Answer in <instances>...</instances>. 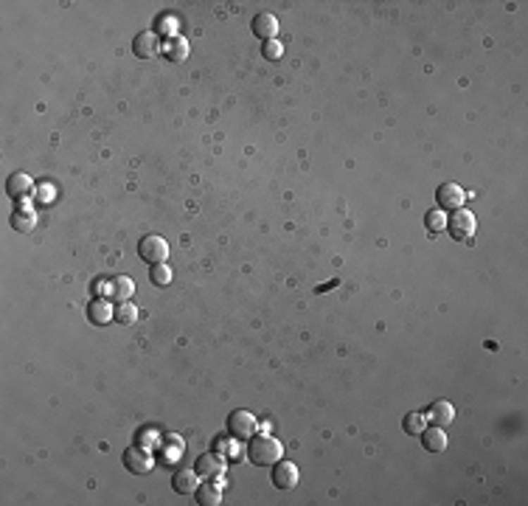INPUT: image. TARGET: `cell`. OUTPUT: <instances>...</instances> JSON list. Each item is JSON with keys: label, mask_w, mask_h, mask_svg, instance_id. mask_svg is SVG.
<instances>
[{"label": "cell", "mask_w": 528, "mask_h": 506, "mask_svg": "<svg viewBox=\"0 0 528 506\" xmlns=\"http://www.w3.org/2000/svg\"><path fill=\"white\" fill-rule=\"evenodd\" d=\"M281 456H284V448H281V442L275 436H270V433H253L248 439V459L256 467H272Z\"/></svg>", "instance_id": "obj_1"}, {"label": "cell", "mask_w": 528, "mask_h": 506, "mask_svg": "<svg viewBox=\"0 0 528 506\" xmlns=\"http://www.w3.org/2000/svg\"><path fill=\"white\" fill-rule=\"evenodd\" d=\"M225 428H228V436H231L234 442H248V439L256 433V416H253L251 411H242V408H239V411H231Z\"/></svg>", "instance_id": "obj_2"}, {"label": "cell", "mask_w": 528, "mask_h": 506, "mask_svg": "<svg viewBox=\"0 0 528 506\" xmlns=\"http://www.w3.org/2000/svg\"><path fill=\"white\" fill-rule=\"evenodd\" d=\"M138 256L152 267V264H163L169 259V242L158 234H146L141 242H138Z\"/></svg>", "instance_id": "obj_3"}, {"label": "cell", "mask_w": 528, "mask_h": 506, "mask_svg": "<svg viewBox=\"0 0 528 506\" xmlns=\"http://www.w3.org/2000/svg\"><path fill=\"white\" fill-rule=\"evenodd\" d=\"M475 228H478L475 214H472V211H467V209H458V211H453V217H447V231H450V237H453V240H458V242L472 240Z\"/></svg>", "instance_id": "obj_4"}, {"label": "cell", "mask_w": 528, "mask_h": 506, "mask_svg": "<svg viewBox=\"0 0 528 506\" xmlns=\"http://www.w3.org/2000/svg\"><path fill=\"white\" fill-rule=\"evenodd\" d=\"M124 467H127L130 473H135V476H146V473H152V467H155V456H152L149 448H141V445L127 448V453H124Z\"/></svg>", "instance_id": "obj_5"}, {"label": "cell", "mask_w": 528, "mask_h": 506, "mask_svg": "<svg viewBox=\"0 0 528 506\" xmlns=\"http://www.w3.org/2000/svg\"><path fill=\"white\" fill-rule=\"evenodd\" d=\"M436 203H439V209L447 214V211H458V209H464V203H467V192L458 186V183H444V186H439L436 189Z\"/></svg>", "instance_id": "obj_6"}, {"label": "cell", "mask_w": 528, "mask_h": 506, "mask_svg": "<svg viewBox=\"0 0 528 506\" xmlns=\"http://www.w3.org/2000/svg\"><path fill=\"white\" fill-rule=\"evenodd\" d=\"M104 292H107V298L115 301V304L130 301L132 292H135V281H132L130 276H110V278L104 281Z\"/></svg>", "instance_id": "obj_7"}, {"label": "cell", "mask_w": 528, "mask_h": 506, "mask_svg": "<svg viewBox=\"0 0 528 506\" xmlns=\"http://www.w3.org/2000/svg\"><path fill=\"white\" fill-rule=\"evenodd\" d=\"M132 54H135L138 59H152L155 54H161V39H158V34H155V31H141V34H135V39H132Z\"/></svg>", "instance_id": "obj_8"}, {"label": "cell", "mask_w": 528, "mask_h": 506, "mask_svg": "<svg viewBox=\"0 0 528 506\" xmlns=\"http://www.w3.org/2000/svg\"><path fill=\"white\" fill-rule=\"evenodd\" d=\"M272 484H275L278 490H295V484H298V467H295L292 462L278 459V462L272 464Z\"/></svg>", "instance_id": "obj_9"}, {"label": "cell", "mask_w": 528, "mask_h": 506, "mask_svg": "<svg viewBox=\"0 0 528 506\" xmlns=\"http://www.w3.org/2000/svg\"><path fill=\"white\" fill-rule=\"evenodd\" d=\"M87 321L96 323V326H107L113 318H115V309L110 307V298H93L87 301Z\"/></svg>", "instance_id": "obj_10"}, {"label": "cell", "mask_w": 528, "mask_h": 506, "mask_svg": "<svg viewBox=\"0 0 528 506\" xmlns=\"http://www.w3.org/2000/svg\"><path fill=\"white\" fill-rule=\"evenodd\" d=\"M197 476L200 479H206V481H217V479H222V473H225V464H222V459L220 456H214V453H206V456H200L197 459Z\"/></svg>", "instance_id": "obj_11"}, {"label": "cell", "mask_w": 528, "mask_h": 506, "mask_svg": "<svg viewBox=\"0 0 528 506\" xmlns=\"http://www.w3.org/2000/svg\"><path fill=\"white\" fill-rule=\"evenodd\" d=\"M251 28H253V34H256L262 42H270V39H275V34H278V17L270 14V11H262V14L253 17Z\"/></svg>", "instance_id": "obj_12"}, {"label": "cell", "mask_w": 528, "mask_h": 506, "mask_svg": "<svg viewBox=\"0 0 528 506\" xmlns=\"http://www.w3.org/2000/svg\"><path fill=\"white\" fill-rule=\"evenodd\" d=\"M34 226H37V211H34V206L20 203V206L11 211V228L20 231V234H28V231H34Z\"/></svg>", "instance_id": "obj_13"}, {"label": "cell", "mask_w": 528, "mask_h": 506, "mask_svg": "<svg viewBox=\"0 0 528 506\" xmlns=\"http://www.w3.org/2000/svg\"><path fill=\"white\" fill-rule=\"evenodd\" d=\"M425 416H427V422H433V425H439V428H447V425L455 419V408H453V402H447V400H436V402L425 411Z\"/></svg>", "instance_id": "obj_14"}, {"label": "cell", "mask_w": 528, "mask_h": 506, "mask_svg": "<svg viewBox=\"0 0 528 506\" xmlns=\"http://www.w3.org/2000/svg\"><path fill=\"white\" fill-rule=\"evenodd\" d=\"M6 192H8V197H14V200H25V197L34 192V180H31L25 172H14V175H8V180H6Z\"/></svg>", "instance_id": "obj_15"}, {"label": "cell", "mask_w": 528, "mask_h": 506, "mask_svg": "<svg viewBox=\"0 0 528 506\" xmlns=\"http://www.w3.org/2000/svg\"><path fill=\"white\" fill-rule=\"evenodd\" d=\"M419 436H422V448L427 453H444L447 450V433H444V428L433 425V428H425Z\"/></svg>", "instance_id": "obj_16"}, {"label": "cell", "mask_w": 528, "mask_h": 506, "mask_svg": "<svg viewBox=\"0 0 528 506\" xmlns=\"http://www.w3.org/2000/svg\"><path fill=\"white\" fill-rule=\"evenodd\" d=\"M197 470H180V473H175V479H172V487H175V493H180V495H194L197 493Z\"/></svg>", "instance_id": "obj_17"}, {"label": "cell", "mask_w": 528, "mask_h": 506, "mask_svg": "<svg viewBox=\"0 0 528 506\" xmlns=\"http://www.w3.org/2000/svg\"><path fill=\"white\" fill-rule=\"evenodd\" d=\"M163 56L169 59V62H183L186 56H189V42H186V37H169V42H166V48H163Z\"/></svg>", "instance_id": "obj_18"}, {"label": "cell", "mask_w": 528, "mask_h": 506, "mask_svg": "<svg viewBox=\"0 0 528 506\" xmlns=\"http://www.w3.org/2000/svg\"><path fill=\"white\" fill-rule=\"evenodd\" d=\"M194 495H197V504H203V506H220V504H222V490H220L214 481L200 484Z\"/></svg>", "instance_id": "obj_19"}, {"label": "cell", "mask_w": 528, "mask_h": 506, "mask_svg": "<svg viewBox=\"0 0 528 506\" xmlns=\"http://www.w3.org/2000/svg\"><path fill=\"white\" fill-rule=\"evenodd\" d=\"M402 428H405V433H408V436H419V433L427 428V416H425L422 411H410V414H405Z\"/></svg>", "instance_id": "obj_20"}, {"label": "cell", "mask_w": 528, "mask_h": 506, "mask_svg": "<svg viewBox=\"0 0 528 506\" xmlns=\"http://www.w3.org/2000/svg\"><path fill=\"white\" fill-rule=\"evenodd\" d=\"M425 228H427L430 234H441V231L447 228V214H444L441 209L427 211V214H425Z\"/></svg>", "instance_id": "obj_21"}, {"label": "cell", "mask_w": 528, "mask_h": 506, "mask_svg": "<svg viewBox=\"0 0 528 506\" xmlns=\"http://www.w3.org/2000/svg\"><path fill=\"white\" fill-rule=\"evenodd\" d=\"M115 321H118V323H135V321H138L135 304H132V301H121V304L115 307Z\"/></svg>", "instance_id": "obj_22"}, {"label": "cell", "mask_w": 528, "mask_h": 506, "mask_svg": "<svg viewBox=\"0 0 528 506\" xmlns=\"http://www.w3.org/2000/svg\"><path fill=\"white\" fill-rule=\"evenodd\" d=\"M149 278H152V284H158V287H166V284L172 281V270L166 267V261H163V264H152V270H149Z\"/></svg>", "instance_id": "obj_23"}, {"label": "cell", "mask_w": 528, "mask_h": 506, "mask_svg": "<svg viewBox=\"0 0 528 506\" xmlns=\"http://www.w3.org/2000/svg\"><path fill=\"white\" fill-rule=\"evenodd\" d=\"M180 453H183V439L180 436H175V439H166L163 442V456H166V462H177L180 459Z\"/></svg>", "instance_id": "obj_24"}, {"label": "cell", "mask_w": 528, "mask_h": 506, "mask_svg": "<svg viewBox=\"0 0 528 506\" xmlns=\"http://www.w3.org/2000/svg\"><path fill=\"white\" fill-rule=\"evenodd\" d=\"M262 54L264 59H281V54H284V45L278 42V39H270V42H262Z\"/></svg>", "instance_id": "obj_25"}]
</instances>
